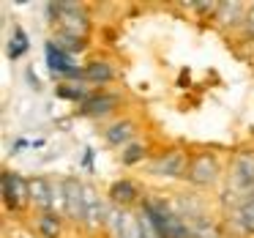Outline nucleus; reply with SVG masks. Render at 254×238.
<instances>
[{
    "instance_id": "obj_1",
    "label": "nucleus",
    "mask_w": 254,
    "mask_h": 238,
    "mask_svg": "<svg viewBox=\"0 0 254 238\" xmlns=\"http://www.w3.org/2000/svg\"><path fill=\"white\" fill-rule=\"evenodd\" d=\"M30 197V181H25L17 172H6L3 175V200L11 211H19Z\"/></svg>"
},
{
    "instance_id": "obj_2",
    "label": "nucleus",
    "mask_w": 254,
    "mask_h": 238,
    "mask_svg": "<svg viewBox=\"0 0 254 238\" xmlns=\"http://www.w3.org/2000/svg\"><path fill=\"white\" fill-rule=\"evenodd\" d=\"M216 172H219V161L213 159L210 154H199L197 159L189 164L186 175L194 186H205V183H213L216 181Z\"/></svg>"
},
{
    "instance_id": "obj_3",
    "label": "nucleus",
    "mask_w": 254,
    "mask_h": 238,
    "mask_svg": "<svg viewBox=\"0 0 254 238\" xmlns=\"http://www.w3.org/2000/svg\"><path fill=\"white\" fill-rule=\"evenodd\" d=\"M107 222L112 225L118 238H142V230H139V219H134L126 211H110Z\"/></svg>"
},
{
    "instance_id": "obj_4",
    "label": "nucleus",
    "mask_w": 254,
    "mask_h": 238,
    "mask_svg": "<svg viewBox=\"0 0 254 238\" xmlns=\"http://www.w3.org/2000/svg\"><path fill=\"white\" fill-rule=\"evenodd\" d=\"M66 183V205H68V216L71 219H85V186L74 178H68Z\"/></svg>"
},
{
    "instance_id": "obj_5",
    "label": "nucleus",
    "mask_w": 254,
    "mask_h": 238,
    "mask_svg": "<svg viewBox=\"0 0 254 238\" xmlns=\"http://www.w3.org/2000/svg\"><path fill=\"white\" fill-rule=\"evenodd\" d=\"M61 28H63V36H74V39H82L85 36V30H88V19H85V14L79 11L77 3H71L68 11L63 14Z\"/></svg>"
},
{
    "instance_id": "obj_6",
    "label": "nucleus",
    "mask_w": 254,
    "mask_h": 238,
    "mask_svg": "<svg viewBox=\"0 0 254 238\" xmlns=\"http://www.w3.org/2000/svg\"><path fill=\"white\" fill-rule=\"evenodd\" d=\"M107 216H110V211L101 205L99 194L85 186V222H88L90 227H96V225H101V222H107Z\"/></svg>"
},
{
    "instance_id": "obj_7",
    "label": "nucleus",
    "mask_w": 254,
    "mask_h": 238,
    "mask_svg": "<svg viewBox=\"0 0 254 238\" xmlns=\"http://www.w3.org/2000/svg\"><path fill=\"white\" fill-rule=\"evenodd\" d=\"M47 63H50L52 72H61V74H66L74 69L71 52H66L58 41H50V44H47Z\"/></svg>"
},
{
    "instance_id": "obj_8",
    "label": "nucleus",
    "mask_w": 254,
    "mask_h": 238,
    "mask_svg": "<svg viewBox=\"0 0 254 238\" xmlns=\"http://www.w3.org/2000/svg\"><path fill=\"white\" fill-rule=\"evenodd\" d=\"M183 170H189V167H186V161H183V154H178V151H170V154H164L156 161V172H159V175H167V178L183 175Z\"/></svg>"
},
{
    "instance_id": "obj_9",
    "label": "nucleus",
    "mask_w": 254,
    "mask_h": 238,
    "mask_svg": "<svg viewBox=\"0 0 254 238\" xmlns=\"http://www.w3.org/2000/svg\"><path fill=\"white\" fill-rule=\"evenodd\" d=\"M30 200L47 214V211L52 208V183L44 181L41 175L30 178Z\"/></svg>"
},
{
    "instance_id": "obj_10",
    "label": "nucleus",
    "mask_w": 254,
    "mask_h": 238,
    "mask_svg": "<svg viewBox=\"0 0 254 238\" xmlns=\"http://www.w3.org/2000/svg\"><path fill=\"white\" fill-rule=\"evenodd\" d=\"M235 183H241V189L254 186V154H243L235 161Z\"/></svg>"
},
{
    "instance_id": "obj_11",
    "label": "nucleus",
    "mask_w": 254,
    "mask_h": 238,
    "mask_svg": "<svg viewBox=\"0 0 254 238\" xmlns=\"http://www.w3.org/2000/svg\"><path fill=\"white\" fill-rule=\"evenodd\" d=\"M137 183H131V181H115L112 183V189H110V197L115 200V203H131V200H137Z\"/></svg>"
},
{
    "instance_id": "obj_12",
    "label": "nucleus",
    "mask_w": 254,
    "mask_h": 238,
    "mask_svg": "<svg viewBox=\"0 0 254 238\" xmlns=\"http://www.w3.org/2000/svg\"><path fill=\"white\" fill-rule=\"evenodd\" d=\"M112 107H115V96H90L82 104V112L85 115H104Z\"/></svg>"
},
{
    "instance_id": "obj_13",
    "label": "nucleus",
    "mask_w": 254,
    "mask_h": 238,
    "mask_svg": "<svg viewBox=\"0 0 254 238\" xmlns=\"http://www.w3.org/2000/svg\"><path fill=\"white\" fill-rule=\"evenodd\" d=\"M134 134V123L131 121H121V123H112L110 129H107V140H110L112 145H123L128 143Z\"/></svg>"
},
{
    "instance_id": "obj_14",
    "label": "nucleus",
    "mask_w": 254,
    "mask_h": 238,
    "mask_svg": "<svg viewBox=\"0 0 254 238\" xmlns=\"http://www.w3.org/2000/svg\"><path fill=\"white\" fill-rule=\"evenodd\" d=\"M39 233L44 238H58L61 236V216H55V214H41L39 216Z\"/></svg>"
},
{
    "instance_id": "obj_15",
    "label": "nucleus",
    "mask_w": 254,
    "mask_h": 238,
    "mask_svg": "<svg viewBox=\"0 0 254 238\" xmlns=\"http://www.w3.org/2000/svg\"><path fill=\"white\" fill-rule=\"evenodd\" d=\"M28 47H30V41H28V33H25L22 28H17V30H14V39L8 41V58H11V61H17V58H22L25 52H28Z\"/></svg>"
},
{
    "instance_id": "obj_16",
    "label": "nucleus",
    "mask_w": 254,
    "mask_h": 238,
    "mask_svg": "<svg viewBox=\"0 0 254 238\" xmlns=\"http://www.w3.org/2000/svg\"><path fill=\"white\" fill-rule=\"evenodd\" d=\"M112 77H115V72L107 63H90L85 69V79H90V82H110Z\"/></svg>"
},
{
    "instance_id": "obj_17",
    "label": "nucleus",
    "mask_w": 254,
    "mask_h": 238,
    "mask_svg": "<svg viewBox=\"0 0 254 238\" xmlns=\"http://www.w3.org/2000/svg\"><path fill=\"white\" fill-rule=\"evenodd\" d=\"M137 219H139V230H142V238H164V236H161V230L156 227V222L150 219L148 211H142Z\"/></svg>"
},
{
    "instance_id": "obj_18",
    "label": "nucleus",
    "mask_w": 254,
    "mask_h": 238,
    "mask_svg": "<svg viewBox=\"0 0 254 238\" xmlns=\"http://www.w3.org/2000/svg\"><path fill=\"white\" fill-rule=\"evenodd\" d=\"M238 222L243 225V230L254 233V200H249L238 208Z\"/></svg>"
},
{
    "instance_id": "obj_19",
    "label": "nucleus",
    "mask_w": 254,
    "mask_h": 238,
    "mask_svg": "<svg viewBox=\"0 0 254 238\" xmlns=\"http://www.w3.org/2000/svg\"><path fill=\"white\" fill-rule=\"evenodd\" d=\"M142 156H145V148L139 143H134V145H128V148H123V164H137Z\"/></svg>"
},
{
    "instance_id": "obj_20",
    "label": "nucleus",
    "mask_w": 254,
    "mask_h": 238,
    "mask_svg": "<svg viewBox=\"0 0 254 238\" xmlns=\"http://www.w3.org/2000/svg\"><path fill=\"white\" fill-rule=\"evenodd\" d=\"M58 96H66V99H77V101H82V104L90 99V96L85 93L82 88H71V85H61V88H58Z\"/></svg>"
},
{
    "instance_id": "obj_21",
    "label": "nucleus",
    "mask_w": 254,
    "mask_h": 238,
    "mask_svg": "<svg viewBox=\"0 0 254 238\" xmlns=\"http://www.w3.org/2000/svg\"><path fill=\"white\" fill-rule=\"evenodd\" d=\"M219 14H221L224 22H232V19L241 14V6H238V3H219Z\"/></svg>"
},
{
    "instance_id": "obj_22",
    "label": "nucleus",
    "mask_w": 254,
    "mask_h": 238,
    "mask_svg": "<svg viewBox=\"0 0 254 238\" xmlns=\"http://www.w3.org/2000/svg\"><path fill=\"white\" fill-rule=\"evenodd\" d=\"M246 30H249V33H252V36H254V6H252V8H249V11H246Z\"/></svg>"
}]
</instances>
